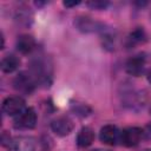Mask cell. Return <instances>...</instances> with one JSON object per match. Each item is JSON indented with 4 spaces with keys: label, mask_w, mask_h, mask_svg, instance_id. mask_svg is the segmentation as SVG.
I'll return each instance as SVG.
<instances>
[{
    "label": "cell",
    "mask_w": 151,
    "mask_h": 151,
    "mask_svg": "<svg viewBox=\"0 0 151 151\" xmlns=\"http://www.w3.org/2000/svg\"><path fill=\"white\" fill-rule=\"evenodd\" d=\"M119 96H120L122 105L131 111L142 110L147 101L146 92L144 90H137L131 83L122 84Z\"/></svg>",
    "instance_id": "1"
},
{
    "label": "cell",
    "mask_w": 151,
    "mask_h": 151,
    "mask_svg": "<svg viewBox=\"0 0 151 151\" xmlns=\"http://www.w3.org/2000/svg\"><path fill=\"white\" fill-rule=\"evenodd\" d=\"M28 71L35 79L38 86L41 85L44 87H47L52 84L53 65H52V61L47 57L39 55V57L32 59L29 63Z\"/></svg>",
    "instance_id": "2"
},
{
    "label": "cell",
    "mask_w": 151,
    "mask_h": 151,
    "mask_svg": "<svg viewBox=\"0 0 151 151\" xmlns=\"http://www.w3.org/2000/svg\"><path fill=\"white\" fill-rule=\"evenodd\" d=\"M74 27L81 33H103L107 29L106 25L87 15H78L74 18Z\"/></svg>",
    "instance_id": "3"
},
{
    "label": "cell",
    "mask_w": 151,
    "mask_h": 151,
    "mask_svg": "<svg viewBox=\"0 0 151 151\" xmlns=\"http://www.w3.org/2000/svg\"><path fill=\"white\" fill-rule=\"evenodd\" d=\"M38 122L37 112L33 107H26L21 113L14 117L13 126L17 130H32L35 127Z\"/></svg>",
    "instance_id": "4"
},
{
    "label": "cell",
    "mask_w": 151,
    "mask_h": 151,
    "mask_svg": "<svg viewBox=\"0 0 151 151\" xmlns=\"http://www.w3.org/2000/svg\"><path fill=\"white\" fill-rule=\"evenodd\" d=\"M37 86H38V84H37L35 79L33 78V76L29 73V71L20 72L13 79V87L22 94L33 93L34 90L37 88Z\"/></svg>",
    "instance_id": "5"
},
{
    "label": "cell",
    "mask_w": 151,
    "mask_h": 151,
    "mask_svg": "<svg viewBox=\"0 0 151 151\" xmlns=\"http://www.w3.org/2000/svg\"><path fill=\"white\" fill-rule=\"evenodd\" d=\"M143 139V129L138 126H129L120 131V144L126 147L137 146Z\"/></svg>",
    "instance_id": "6"
},
{
    "label": "cell",
    "mask_w": 151,
    "mask_h": 151,
    "mask_svg": "<svg viewBox=\"0 0 151 151\" xmlns=\"http://www.w3.org/2000/svg\"><path fill=\"white\" fill-rule=\"evenodd\" d=\"M146 68V55L138 53L127 59L125 64V72L132 77H140Z\"/></svg>",
    "instance_id": "7"
},
{
    "label": "cell",
    "mask_w": 151,
    "mask_h": 151,
    "mask_svg": "<svg viewBox=\"0 0 151 151\" xmlns=\"http://www.w3.org/2000/svg\"><path fill=\"white\" fill-rule=\"evenodd\" d=\"M26 109V101L21 96H11L2 101V112L7 116L15 117Z\"/></svg>",
    "instance_id": "8"
},
{
    "label": "cell",
    "mask_w": 151,
    "mask_h": 151,
    "mask_svg": "<svg viewBox=\"0 0 151 151\" xmlns=\"http://www.w3.org/2000/svg\"><path fill=\"white\" fill-rule=\"evenodd\" d=\"M51 130L54 134L59 137H65L68 136L73 129H74V123L73 120L67 117V116H60L51 122Z\"/></svg>",
    "instance_id": "9"
},
{
    "label": "cell",
    "mask_w": 151,
    "mask_h": 151,
    "mask_svg": "<svg viewBox=\"0 0 151 151\" xmlns=\"http://www.w3.org/2000/svg\"><path fill=\"white\" fill-rule=\"evenodd\" d=\"M99 139L103 144L106 145H117L120 143V130L112 124L104 125L99 131Z\"/></svg>",
    "instance_id": "10"
},
{
    "label": "cell",
    "mask_w": 151,
    "mask_h": 151,
    "mask_svg": "<svg viewBox=\"0 0 151 151\" xmlns=\"http://www.w3.org/2000/svg\"><path fill=\"white\" fill-rule=\"evenodd\" d=\"M147 40V34L144 29V27H136L133 31H131L124 41V46L127 50H132L139 45L145 44Z\"/></svg>",
    "instance_id": "11"
},
{
    "label": "cell",
    "mask_w": 151,
    "mask_h": 151,
    "mask_svg": "<svg viewBox=\"0 0 151 151\" xmlns=\"http://www.w3.org/2000/svg\"><path fill=\"white\" fill-rule=\"evenodd\" d=\"M35 139L29 136H20L13 139L9 151H35Z\"/></svg>",
    "instance_id": "12"
},
{
    "label": "cell",
    "mask_w": 151,
    "mask_h": 151,
    "mask_svg": "<svg viewBox=\"0 0 151 151\" xmlns=\"http://www.w3.org/2000/svg\"><path fill=\"white\" fill-rule=\"evenodd\" d=\"M15 47L21 54H31L37 47V41L29 34H21L15 41Z\"/></svg>",
    "instance_id": "13"
},
{
    "label": "cell",
    "mask_w": 151,
    "mask_h": 151,
    "mask_svg": "<svg viewBox=\"0 0 151 151\" xmlns=\"http://www.w3.org/2000/svg\"><path fill=\"white\" fill-rule=\"evenodd\" d=\"M94 142V131L92 127L90 126H84L79 130L77 138H76V143L77 146L80 149H85L88 147L92 143Z\"/></svg>",
    "instance_id": "14"
},
{
    "label": "cell",
    "mask_w": 151,
    "mask_h": 151,
    "mask_svg": "<svg viewBox=\"0 0 151 151\" xmlns=\"http://www.w3.org/2000/svg\"><path fill=\"white\" fill-rule=\"evenodd\" d=\"M20 66V59L15 54H7L1 60V70L4 73H13Z\"/></svg>",
    "instance_id": "15"
},
{
    "label": "cell",
    "mask_w": 151,
    "mask_h": 151,
    "mask_svg": "<svg viewBox=\"0 0 151 151\" xmlns=\"http://www.w3.org/2000/svg\"><path fill=\"white\" fill-rule=\"evenodd\" d=\"M116 35L110 32L109 29H106L105 32L101 33V44L103 47L107 51H114L116 48Z\"/></svg>",
    "instance_id": "16"
},
{
    "label": "cell",
    "mask_w": 151,
    "mask_h": 151,
    "mask_svg": "<svg viewBox=\"0 0 151 151\" xmlns=\"http://www.w3.org/2000/svg\"><path fill=\"white\" fill-rule=\"evenodd\" d=\"M15 20L20 25L29 26L32 22V14L29 11H27V8H19L15 13Z\"/></svg>",
    "instance_id": "17"
},
{
    "label": "cell",
    "mask_w": 151,
    "mask_h": 151,
    "mask_svg": "<svg viewBox=\"0 0 151 151\" xmlns=\"http://www.w3.org/2000/svg\"><path fill=\"white\" fill-rule=\"evenodd\" d=\"M71 110L72 112H74V114H77L78 117H87L88 114H91L92 110L90 106H87L86 104L83 103H76L71 105Z\"/></svg>",
    "instance_id": "18"
},
{
    "label": "cell",
    "mask_w": 151,
    "mask_h": 151,
    "mask_svg": "<svg viewBox=\"0 0 151 151\" xmlns=\"http://www.w3.org/2000/svg\"><path fill=\"white\" fill-rule=\"evenodd\" d=\"M86 6L91 9H96V11H104L110 6L109 1H103V0H92V1H87Z\"/></svg>",
    "instance_id": "19"
},
{
    "label": "cell",
    "mask_w": 151,
    "mask_h": 151,
    "mask_svg": "<svg viewBox=\"0 0 151 151\" xmlns=\"http://www.w3.org/2000/svg\"><path fill=\"white\" fill-rule=\"evenodd\" d=\"M12 142H13V139L11 138V136L7 132H4L2 136H1V144H2V146L9 147L11 144H12Z\"/></svg>",
    "instance_id": "20"
},
{
    "label": "cell",
    "mask_w": 151,
    "mask_h": 151,
    "mask_svg": "<svg viewBox=\"0 0 151 151\" xmlns=\"http://www.w3.org/2000/svg\"><path fill=\"white\" fill-rule=\"evenodd\" d=\"M143 139H146V140L151 139V123H149L143 129Z\"/></svg>",
    "instance_id": "21"
},
{
    "label": "cell",
    "mask_w": 151,
    "mask_h": 151,
    "mask_svg": "<svg viewBox=\"0 0 151 151\" xmlns=\"http://www.w3.org/2000/svg\"><path fill=\"white\" fill-rule=\"evenodd\" d=\"M80 4V1H64L63 5L66 7V8H72V7H76Z\"/></svg>",
    "instance_id": "22"
},
{
    "label": "cell",
    "mask_w": 151,
    "mask_h": 151,
    "mask_svg": "<svg viewBox=\"0 0 151 151\" xmlns=\"http://www.w3.org/2000/svg\"><path fill=\"white\" fill-rule=\"evenodd\" d=\"M146 80H147L149 84H151V68L146 72Z\"/></svg>",
    "instance_id": "23"
},
{
    "label": "cell",
    "mask_w": 151,
    "mask_h": 151,
    "mask_svg": "<svg viewBox=\"0 0 151 151\" xmlns=\"http://www.w3.org/2000/svg\"><path fill=\"white\" fill-rule=\"evenodd\" d=\"M92 151H110V150H106V149H96V150H92Z\"/></svg>",
    "instance_id": "24"
},
{
    "label": "cell",
    "mask_w": 151,
    "mask_h": 151,
    "mask_svg": "<svg viewBox=\"0 0 151 151\" xmlns=\"http://www.w3.org/2000/svg\"><path fill=\"white\" fill-rule=\"evenodd\" d=\"M150 20H151V12H150Z\"/></svg>",
    "instance_id": "25"
},
{
    "label": "cell",
    "mask_w": 151,
    "mask_h": 151,
    "mask_svg": "<svg viewBox=\"0 0 151 151\" xmlns=\"http://www.w3.org/2000/svg\"><path fill=\"white\" fill-rule=\"evenodd\" d=\"M150 114H151V107H150Z\"/></svg>",
    "instance_id": "26"
},
{
    "label": "cell",
    "mask_w": 151,
    "mask_h": 151,
    "mask_svg": "<svg viewBox=\"0 0 151 151\" xmlns=\"http://www.w3.org/2000/svg\"><path fill=\"white\" fill-rule=\"evenodd\" d=\"M145 151H151V150H145Z\"/></svg>",
    "instance_id": "27"
}]
</instances>
